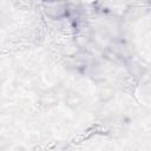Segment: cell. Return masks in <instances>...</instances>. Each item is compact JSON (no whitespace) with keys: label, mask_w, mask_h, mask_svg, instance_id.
<instances>
[{"label":"cell","mask_w":151,"mask_h":151,"mask_svg":"<svg viewBox=\"0 0 151 151\" xmlns=\"http://www.w3.org/2000/svg\"><path fill=\"white\" fill-rule=\"evenodd\" d=\"M45 1H58V0H45Z\"/></svg>","instance_id":"obj_1"}]
</instances>
